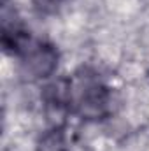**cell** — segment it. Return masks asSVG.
<instances>
[{
	"label": "cell",
	"instance_id": "obj_1",
	"mask_svg": "<svg viewBox=\"0 0 149 151\" xmlns=\"http://www.w3.org/2000/svg\"><path fill=\"white\" fill-rule=\"evenodd\" d=\"M70 79V111L86 121H98L109 114L111 90L90 67H82Z\"/></svg>",
	"mask_w": 149,
	"mask_h": 151
},
{
	"label": "cell",
	"instance_id": "obj_2",
	"mask_svg": "<svg viewBox=\"0 0 149 151\" xmlns=\"http://www.w3.org/2000/svg\"><path fill=\"white\" fill-rule=\"evenodd\" d=\"M58 60V49L51 42H32L30 47L21 55V72L30 81L46 79L56 70Z\"/></svg>",
	"mask_w": 149,
	"mask_h": 151
},
{
	"label": "cell",
	"instance_id": "obj_3",
	"mask_svg": "<svg viewBox=\"0 0 149 151\" xmlns=\"http://www.w3.org/2000/svg\"><path fill=\"white\" fill-rule=\"evenodd\" d=\"M0 42H2V49L7 55H16V56H21L30 47V44H32L30 32L25 28V25L21 23V19L16 14H12V18H9L7 12H4Z\"/></svg>",
	"mask_w": 149,
	"mask_h": 151
},
{
	"label": "cell",
	"instance_id": "obj_4",
	"mask_svg": "<svg viewBox=\"0 0 149 151\" xmlns=\"http://www.w3.org/2000/svg\"><path fill=\"white\" fill-rule=\"evenodd\" d=\"M37 151H69L67 135L62 125L49 128L44 135H40L37 142Z\"/></svg>",
	"mask_w": 149,
	"mask_h": 151
},
{
	"label": "cell",
	"instance_id": "obj_5",
	"mask_svg": "<svg viewBox=\"0 0 149 151\" xmlns=\"http://www.w3.org/2000/svg\"><path fill=\"white\" fill-rule=\"evenodd\" d=\"M39 14H56L65 2L70 0H32Z\"/></svg>",
	"mask_w": 149,
	"mask_h": 151
},
{
	"label": "cell",
	"instance_id": "obj_6",
	"mask_svg": "<svg viewBox=\"0 0 149 151\" xmlns=\"http://www.w3.org/2000/svg\"><path fill=\"white\" fill-rule=\"evenodd\" d=\"M2 4H4V5H5V4H7V0H2Z\"/></svg>",
	"mask_w": 149,
	"mask_h": 151
}]
</instances>
